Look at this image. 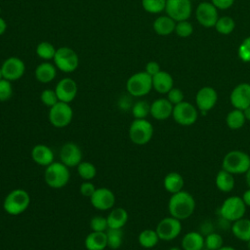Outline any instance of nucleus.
<instances>
[{
  "mask_svg": "<svg viewBox=\"0 0 250 250\" xmlns=\"http://www.w3.org/2000/svg\"><path fill=\"white\" fill-rule=\"evenodd\" d=\"M218 102V93L217 91L210 87L204 86L200 88L195 95V104L199 111L206 113L211 110Z\"/></svg>",
  "mask_w": 250,
  "mask_h": 250,
  "instance_id": "2eb2a0df",
  "label": "nucleus"
},
{
  "mask_svg": "<svg viewBox=\"0 0 250 250\" xmlns=\"http://www.w3.org/2000/svg\"><path fill=\"white\" fill-rule=\"evenodd\" d=\"M185 181L183 176L178 172H170L163 179V187L169 193L173 194L183 190Z\"/></svg>",
  "mask_w": 250,
  "mask_h": 250,
  "instance_id": "cd10ccee",
  "label": "nucleus"
},
{
  "mask_svg": "<svg viewBox=\"0 0 250 250\" xmlns=\"http://www.w3.org/2000/svg\"><path fill=\"white\" fill-rule=\"evenodd\" d=\"M84 245L87 250H104L107 247L106 233L92 230L85 237Z\"/></svg>",
  "mask_w": 250,
  "mask_h": 250,
  "instance_id": "bb28decb",
  "label": "nucleus"
},
{
  "mask_svg": "<svg viewBox=\"0 0 250 250\" xmlns=\"http://www.w3.org/2000/svg\"><path fill=\"white\" fill-rule=\"evenodd\" d=\"M184 98H185L184 93H183V91H182L181 89H179V88L173 87V88L167 93V99H168V101H169L173 105L182 103V102L184 101Z\"/></svg>",
  "mask_w": 250,
  "mask_h": 250,
  "instance_id": "a18cd8bd",
  "label": "nucleus"
},
{
  "mask_svg": "<svg viewBox=\"0 0 250 250\" xmlns=\"http://www.w3.org/2000/svg\"><path fill=\"white\" fill-rule=\"evenodd\" d=\"M73 118V109L69 104L58 102L49 108V122L56 128H64L70 124Z\"/></svg>",
  "mask_w": 250,
  "mask_h": 250,
  "instance_id": "1a4fd4ad",
  "label": "nucleus"
},
{
  "mask_svg": "<svg viewBox=\"0 0 250 250\" xmlns=\"http://www.w3.org/2000/svg\"><path fill=\"white\" fill-rule=\"evenodd\" d=\"M215 185L220 191L229 192L234 188L235 186L234 175L224 169H221L215 177Z\"/></svg>",
  "mask_w": 250,
  "mask_h": 250,
  "instance_id": "c85d7f7f",
  "label": "nucleus"
},
{
  "mask_svg": "<svg viewBox=\"0 0 250 250\" xmlns=\"http://www.w3.org/2000/svg\"><path fill=\"white\" fill-rule=\"evenodd\" d=\"M82 150L75 143L68 142L62 145L60 150V159L68 168L77 166L82 161Z\"/></svg>",
  "mask_w": 250,
  "mask_h": 250,
  "instance_id": "f3484780",
  "label": "nucleus"
},
{
  "mask_svg": "<svg viewBox=\"0 0 250 250\" xmlns=\"http://www.w3.org/2000/svg\"><path fill=\"white\" fill-rule=\"evenodd\" d=\"M229 101L233 108L243 110L250 105V84L247 82L236 85L229 96Z\"/></svg>",
  "mask_w": 250,
  "mask_h": 250,
  "instance_id": "6ab92c4d",
  "label": "nucleus"
},
{
  "mask_svg": "<svg viewBox=\"0 0 250 250\" xmlns=\"http://www.w3.org/2000/svg\"><path fill=\"white\" fill-rule=\"evenodd\" d=\"M76 167L78 176L84 181H91L97 175L96 166L89 161H81Z\"/></svg>",
  "mask_w": 250,
  "mask_h": 250,
  "instance_id": "c9c22d12",
  "label": "nucleus"
},
{
  "mask_svg": "<svg viewBox=\"0 0 250 250\" xmlns=\"http://www.w3.org/2000/svg\"><path fill=\"white\" fill-rule=\"evenodd\" d=\"M172 117L174 121L181 126H190L197 121L198 109L194 104L183 101L174 105Z\"/></svg>",
  "mask_w": 250,
  "mask_h": 250,
  "instance_id": "9d476101",
  "label": "nucleus"
},
{
  "mask_svg": "<svg viewBox=\"0 0 250 250\" xmlns=\"http://www.w3.org/2000/svg\"><path fill=\"white\" fill-rule=\"evenodd\" d=\"M218 250H236L235 248L229 246V245H223L222 247H220Z\"/></svg>",
  "mask_w": 250,
  "mask_h": 250,
  "instance_id": "5fc2aeb1",
  "label": "nucleus"
},
{
  "mask_svg": "<svg viewBox=\"0 0 250 250\" xmlns=\"http://www.w3.org/2000/svg\"><path fill=\"white\" fill-rule=\"evenodd\" d=\"M245 180H246V184H247L248 188H250V168L245 173Z\"/></svg>",
  "mask_w": 250,
  "mask_h": 250,
  "instance_id": "864d4df0",
  "label": "nucleus"
},
{
  "mask_svg": "<svg viewBox=\"0 0 250 250\" xmlns=\"http://www.w3.org/2000/svg\"><path fill=\"white\" fill-rule=\"evenodd\" d=\"M159 237L155 229H146L142 230L138 236L139 244L146 249H151L155 247L159 241Z\"/></svg>",
  "mask_w": 250,
  "mask_h": 250,
  "instance_id": "7c9ffc66",
  "label": "nucleus"
},
{
  "mask_svg": "<svg viewBox=\"0 0 250 250\" xmlns=\"http://www.w3.org/2000/svg\"><path fill=\"white\" fill-rule=\"evenodd\" d=\"M166 0H142L143 9L149 14H159L165 11Z\"/></svg>",
  "mask_w": 250,
  "mask_h": 250,
  "instance_id": "4c0bfd02",
  "label": "nucleus"
},
{
  "mask_svg": "<svg viewBox=\"0 0 250 250\" xmlns=\"http://www.w3.org/2000/svg\"><path fill=\"white\" fill-rule=\"evenodd\" d=\"M232 234L240 241L247 242L250 240V219L241 218L234 221L231 225Z\"/></svg>",
  "mask_w": 250,
  "mask_h": 250,
  "instance_id": "c756f323",
  "label": "nucleus"
},
{
  "mask_svg": "<svg viewBox=\"0 0 250 250\" xmlns=\"http://www.w3.org/2000/svg\"><path fill=\"white\" fill-rule=\"evenodd\" d=\"M56 51H57V49L55 48V46L48 41L40 42L36 46V50H35L38 58H40L41 60H43L45 62L53 60L55 57Z\"/></svg>",
  "mask_w": 250,
  "mask_h": 250,
  "instance_id": "f704fd0d",
  "label": "nucleus"
},
{
  "mask_svg": "<svg viewBox=\"0 0 250 250\" xmlns=\"http://www.w3.org/2000/svg\"><path fill=\"white\" fill-rule=\"evenodd\" d=\"M55 92L60 102L70 104L77 95V83L70 77L62 78L55 87Z\"/></svg>",
  "mask_w": 250,
  "mask_h": 250,
  "instance_id": "a211bd4d",
  "label": "nucleus"
},
{
  "mask_svg": "<svg viewBox=\"0 0 250 250\" xmlns=\"http://www.w3.org/2000/svg\"><path fill=\"white\" fill-rule=\"evenodd\" d=\"M3 78L13 82L21 79L25 72L24 62L18 57H10L1 64Z\"/></svg>",
  "mask_w": 250,
  "mask_h": 250,
  "instance_id": "ddd939ff",
  "label": "nucleus"
},
{
  "mask_svg": "<svg viewBox=\"0 0 250 250\" xmlns=\"http://www.w3.org/2000/svg\"><path fill=\"white\" fill-rule=\"evenodd\" d=\"M56 67L64 73L75 71L79 65V58L77 53L70 47L62 46L57 49L53 59Z\"/></svg>",
  "mask_w": 250,
  "mask_h": 250,
  "instance_id": "0eeeda50",
  "label": "nucleus"
},
{
  "mask_svg": "<svg viewBox=\"0 0 250 250\" xmlns=\"http://www.w3.org/2000/svg\"><path fill=\"white\" fill-rule=\"evenodd\" d=\"M13 96L12 82L3 78L0 80V102H7Z\"/></svg>",
  "mask_w": 250,
  "mask_h": 250,
  "instance_id": "37998d69",
  "label": "nucleus"
},
{
  "mask_svg": "<svg viewBox=\"0 0 250 250\" xmlns=\"http://www.w3.org/2000/svg\"><path fill=\"white\" fill-rule=\"evenodd\" d=\"M174 87V79L172 75L164 70L152 76V89L159 94H167Z\"/></svg>",
  "mask_w": 250,
  "mask_h": 250,
  "instance_id": "4be33fe9",
  "label": "nucleus"
},
{
  "mask_svg": "<svg viewBox=\"0 0 250 250\" xmlns=\"http://www.w3.org/2000/svg\"><path fill=\"white\" fill-rule=\"evenodd\" d=\"M195 199L191 193L187 190L171 194L168 201V211L170 216L181 221L189 218L195 210Z\"/></svg>",
  "mask_w": 250,
  "mask_h": 250,
  "instance_id": "f257e3e1",
  "label": "nucleus"
},
{
  "mask_svg": "<svg viewBox=\"0 0 250 250\" xmlns=\"http://www.w3.org/2000/svg\"><path fill=\"white\" fill-rule=\"evenodd\" d=\"M168 250H183V248H180V247H171V248H169Z\"/></svg>",
  "mask_w": 250,
  "mask_h": 250,
  "instance_id": "6e6d98bb",
  "label": "nucleus"
},
{
  "mask_svg": "<svg viewBox=\"0 0 250 250\" xmlns=\"http://www.w3.org/2000/svg\"><path fill=\"white\" fill-rule=\"evenodd\" d=\"M40 101L42 102L43 104H45L49 108L51 106H53L54 104H56L59 102V99L55 92V89L54 90H52V89L43 90L40 94Z\"/></svg>",
  "mask_w": 250,
  "mask_h": 250,
  "instance_id": "a19ab883",
  "label": "nucleus"
},
{
  "mask_svg": "<svg viewBox=\"0 0 250 250\" xmlns=\"http://www.w3.org/2000/svg\"><path fill=\"white\" fill-rule=\"evenodd\" d=\"M179 37L186 38L192 34L193 32V25L191 22H189L188 20L186 21H180L176 22L175 31H174Z\"/></svg>",
  "mask_w": 250,
  "mask_h": 250,
  "instance_id": "ea45409f",
  "label": "nucleus"
},
{
  "mask_svg": "<svg viewBox=\"0 0 250 250\" xmlns=\"http://www.w3.org/2000/svg\"><path fill=\"white\" fill-rule=\"evenodd\" d=\"M127 92L137 98L147 95L152 90V76L146 71H140L132 74L126 81Z\"/></svg>",
  "mask_w": 250,
  "mask_h": 250,
  "instance_id": "39448f33",
  "label": "nucleus"
},
{
  "mask_svg": "<svg viewBox=\"0 0 250 250\" xmlns=\"http://www.w3.org/2000/svg\"><path fill=\"white\" fill-rule=\"evenodd\" d=\"M6 29H7V23H6V21H5L2 17H0V36H1V35H3V34L5 33Z\"/></svg>",
  "mask_w": 250,
  "mask_h": 250,
  "instance_id": "3c124183",
  "label": "nucleus"
},
{
  "mask_svg": "<svg viewBox=\"0 0 250 250\" xmlns=\"http://www.w3.org/2000/svg\"><path fill=\"white\" fill-rule=\"evenodd\" d=\"M246 205L241 196L232 195L226 198L220 206L221 217L229 222H234L244 217L246 212Z\"/></svg>",
  "mask_w": 250,
  "mask_h": 250,
  "instance_id": "423d86ee",
  "label": "nucleus"
},
{
  "mask_svg": "<svg viewBox=\"0 0 250 250\" xmlns=\"http://www.w3.org/2000/svg\"><path fill=\"white\" fill-rule=\"evenodd\" d=\"M174 105L167 98H159L150 104V115L159 121H163L172 116Z\"/></svg>",
  "mask_w": 250,
  "mask_h": 250,
  "instance_id": "aec40b11",
  "label": "nucleus"
},
{
  "mask_svg": "<svg viewBox=\"0 0 250 250\" xmlns=\"http://www.w3.org/2000/svg\"><path fill=\"white\" fill-rule=\"evenodd\" d=\"M246 243H247V249H248V250H250V240H249V241H247Z\"/></svg>",
  "mask_w": 250,
  "mask_h": 250,
  "instance_id": "13d9d810",
  "label": "nucleus"
},
{
  "mask_svg": "<svg viewBox=\"0 0 250 250\" xmlns=\"http://www.w3.org/2000/svg\"><path fill=\"white\" fill-rule=\"evenodd\" d=\"M132 114L135 119H146L150 114V104L146 101H138L132 106Z\"/></svg>",
  "mask_w": 250,
  "mask_h": 250,
  "instance_id": "e433bc0d",
  "label": "nucleus"
},
{
  "mask_svg": "<svg viewBox=\"0 0 250 250\" xmlns=\"http://www.w3.org/2000/svg\"><path fill=\"white\" fill-rule=\"evenodd\" d=\"M160 240L171 241L177 238L182 231L181 220L172 216L165 217L160 220L155 228Z\"/></svg>",
  "mask_w": 250,
  "mask_h": 250,
  "instance_id": "9b49d317",
  "label": "nucleus"
},
{
  "mask_svg": "<svg viewBox=\"0 0 250 250\" xmlns=\"http://www.w3.org/2000/svg\"><path fill=\"white\" fill-rule=\"evenodd\" d=\"M3 79V73H2V69H1V66H0V80Z\"/></svg>",
  "mask_w": 250,
  "mask_h": 250,
  "instance_id": "4d7b16f0",
  "label": "nucleus"
},
{
  "mask_svg": "<svg viewBox=\"0 0 250 250\" xmlns=\"http://www.w3.org/2000/svg\"><path fill=\"white\" fill-rule=\"evenodd\" d=\"M129 215L126 209L122 207L112 208L106 216L108 229H122L128 222Z\"/></svg>",
  "mask_w": 250,
  "mask_h": 250,
  "instance_id": "a878e982",
  "label": "nucleus"
},
{
  "mask_svg": "<svg viewBox=\"0 0 250 250\" xmlns=\"http://www.w3.org/2000/svg\"><path fill=\"white\" fill-rule=\"evenodd\" d=\"M106 233V241L107 247L116 250L121 247L123 242V231L122 229H107Z\"/></svg>",
  "mask_w": 250,
  "mask_h": 250,
  "instance_id": "473e14b6",
  "label": "nucleus"
},
{
  "mask_svg": "<svg viewBox=\"0 0 250 250\" xmlns=\"http://www.w3.org/2000/svg\"><path fill=\"white\" fill-rule=\"evenodd\" d=\"M30 154H31L32 160L36 164L44 167H47L48 165L53 163L55 160V154L52 148L43 144L35 145L32 147Z\"/></svg>",
  "mask_w": 250,
  "mask_h": 250,
  "instance_id": "412c9836",
  "label": "nucleus"
},
{
  "mask_svg": "<svg viewBox=\"0 0 250 250\" xmlns=\"http://www.w3.org/2000/svg\"><path fill=\"white\" fill-rule=\"evenodd\" d=\"M176 22L177 21H175L167 15L159 16L154 20L152 23V28L156 34L160 36H167L175 31Z\"/></svg>",
  "mask_w": 250,
  "mask_h": 250,
  "instance_id": "b1692460",
  "label": "nucleus"
},
{
  "mask_svg": "<svg viewBox=\"0 0 250 250\" xmlns=\"http://www.w3.org/2000/svg\"><path fill=\"white\" fill-rule=\"evenodd\" d=\"M238 58L244 62H250V36L246 37L237 50Z\"/></svg>",
  "mask_w": 250,
  "mask_h": 250,
  "instance_id": "c03bdc74",
  "label": "nucleus"
},
{
  "mask_svg": "<svg viewBox=\"0 0 250 250\" xmlns=\"http://www.w3.org/2000/svg\"><path fill=\"white\" fill-rule=\"evenodd\" d=\"M70 173L63 163L54 161L45 168L44 181L52 188H62L68 184Z\"/></svg>",
  "mask_w": 250,
  "mask_h": 250,
  "instance_id": "20e7f679",
  "label": "nucleus"
},
{
  "mask_svg": "<svg viewBox=\"0 0 250 250\" xmlns=\"http://www.w3.org/2000/svg\"><path fill=\"white\" fill-rule=\"evenodd\" d=\"M243 113H244V116H245V118H246V121H247V120L250 121V105L243 109Z\"/></svg>",
  "mask_w": 250,
  "mask_h": 250,
  "instance_id": "603ef678",
  "label": "nucleus"
},
{
  "mask_svg": "<svg viewBox=\"0 0 250 250\" xmlns=\"http://www.w3.org/2000/svg\"><path fill=\"white\" fill-rule=\"evenodd\" d=\"M214 27L216 28L218 33L223 35H229L234 30L235 21L231 17H229V16L219 17Z\"/></svg>",
  "mask_w": 250,
  "mask_h": 250,
  "instance_id": "72a5a7b5",
  "label": "nucleus"
},
{
  "mask_svg": "<svg viewBox=\"0 0 250 250\" xmlns=\"http://www.w3.org/2000/svg\"><path fill=\"white\" fill-rule=\"evenodd\" d=\"M250 168V155L239 149H233L226 153L222 160V169L232 175L245 174Z\"/></svg>",
  "mask_w": 250,
  "mask_h": 250,
  "instance_id": "7ed1b4c3",
  "label": "nucleus"
},
{
  "mask_svg": "<svg viewBox=\"0 0 250 250\" xmlns=\"http://www.w3.org/2000/svg\"><path fill=\"white\" fill-rule=\"evenodd\" d=\"M195 17L200 25L214 27L218 19V9L211 2H201L195 10Z\"/></svg>",
  "mask_w": 250,
  "mask_h": 250,
  "instance_id": "4468645a",
  "label": "nucleus"
},
{
  "mask_svg": "<svg viewBox=\"0 0 250 250\" xmlns=\"http://www.w3.org/2000/svg\"><path fill=\"white\" fill-rule=\"evenodd\" d=\"M183 250H202L204 246V236L198 231L187 232L181 241Z\"/></svg>",
  "mask_w": 250,
  "mask_h": 250,
  "instance_id": "393cba45",
  "label": "nucleus"
},
{
  "mask_svg": "<svg viewBox=\"0 0 250 250\" xmlns=\"http://www.w3.org/2000/svg\"><path fill=\"white\" fill-rule=\"evenodd\" d=\"M211 3L218 10H227L233 5L234 0H211Z\"/></svg>",
  "mask_w": 250,
  "mask_h": 250,
  "instance_id": "09e8293b",
  "label": "nucleus"
},
{
  "mask_svg": "<svg viewBox=\"0 0 250 250\" xmlns=\"http://www.w3.org/2000/svg\"><path fill=\"white\" fill-rule=\"evenodd\" d=\"M160 65L157 62L155 61H150L148 62L146 64V68H145V71L149 74L150 76H153L155 75L156 73H158L160 71Z\"/></svg>",
  "mask_w": 250,
  "mask_h": 250,
  "instance_id": "de8ad7c7",
  "label": "nucleus"
},
{
  "mask_svg": "<svg viewBox=\"0 0 250 250\" xmlns=\"http://www.w3.org/2000/svg\"><path fill=\"white\" fill-rule=\"evenodd\" d=\"M224 245V240L221 234L217 232H210L204 237V246L208 250H218Z\"/></svg>",
  "mask_w": 250,
  "mask_h": 250,
  "instance_id": "58836bf2",
  "label": "nucleus"
},
{
  "mask_svg": "<svg viewBox=\"0 0 250 250\" xmlns=\"http://www.w3.org/2000/svg\"><path fill=\"white\" fill-rule=\"evenodd\" d=\"M153 126L146 119H134L129 127V138L137 146H144L149 143L153 136Z\"/></svg>",
  "mask_w": 250,
  "mask_h": 250,
  "instance_id": "6e6552de",
  "label": "nucleus"
},
{
  "mask_svg": "<svg viewBox=\"0 0 250 250\" xmlns=\"http://www.w3.org/2000/svg\"><path fill=\"white\" fill-rule=\"evenodd\" d=\"M95 190H96V187L90 181H85L79 187L80 193L83 196H85V197H89L90 198L93 195V193L95 192Z\"/></svg>",
  "mask_w": 250,
  "mask_h": 250,
  "instance_id": "49530a36",
  "label": "nucleus"
},
{
  "mask_svg": "<svg viewBox=\"0 0 250 250\" xmlns=\"http://www.w3.org/2000/svg\"><path fill=\"white\" fill-rule=\"evenodd\" d=\"M57 67L55 64L49 62H43L39 63L34 71L35 79L43 84L52 82L57 76Z\"/></svg>",
  "mask_w": 250,
  "mask_h": 250,
  "instance_id": "5701e85b",
  "label": "nucleus"
},
{
  "mask_svg": "<svg viewBox=\"0 0 250 250\" xmlns=\"http://www.w3.org/2000/svg\"><path fill=\"white\" fill-rule=\"evenodd\" d=\"M92 206L100 211L112 209L115 204V195L113 191L107 188H96L93 195L90 197Z\"/></svg>",
  "mask_w": 250,
  "mask_h": 250,
  "instance_id": "dca6fc26",
  "label": "nucleus"
},
{
  "mask_svg": "<svg viewBox=\"0 0 250 250\" xmlns=\"http://www.w3.org/2000/svg\"><path fill=\"white\" fill-rule=\"evenodd\" d=\"M166 15L175 21L188 20L192 12L190 0H166Z\"/></svg>",
  "mask_w": 250,
  "mask_h": 250,
  "instance_id": "f8f14e48",
  "label": "nucleus"
},
{
  "mask_svg": "<svg viewBox=\"0 0 250 250\" xmlns=\"http://www.w3.org/2000/svg\"><path fill=\"white\" fill-rule=\"evenodd\" d=\"M242 200L245 203L246 207H250V188H248V189H246L244 191V193L242 194Z\"/></svg>",
  "mask_w": 250,
  "mask_h": 250,
  "instance_id": "8fccbe9b",
  "label": "nucleus"
},
{
  "mask_svg": "<svg viewBox=\"0 0 250 250\" xmlns=\"http://www.w3.org/2000/svg\"><path fill=\"white\" fill-rule=\"evenodd\" d=\"M246 118L244 116L243 110L233 108L226 116L227 126L231 130H238L244 126Z\"/></svg>",
  "mask_w": 250,
  "mask_h": 250,
  "instance_id": "2f4dec72",
  "label": "nucleus"
},
{
  "mask_svg": "<svg viewBox=\"0 0 250 250\" xmlns=\"http://www.w3.org/2000/svg\"><path fill=\"white\" fill-rule=\"evenodd\" d=\"M30 204L29 193L22 188L11 190L3 201L4 211L12 216H18L27 210Z\"/></svg>",
  "mask_w": 250,
  "mask_h": 250,
  "instance_id": "f03ea898",
  "label": "nucleus"
},
{
  "mask_svg": "<svg viewBox=\"0 0 250 250\" xmlns=\"http://www.w3.org/2000/svg\"><path fill=\"white\" fill-rule=\"evenodd\" d=\"M90 228L93 231L105 232L108 229L107 220L103 216H95L90 221Z\"/></svg>",
  "mask_w": 250,
  "mask_h": 250,
  "instance_id": "79ce46f5",
  "label": "nucleus"
}]
</instances>
